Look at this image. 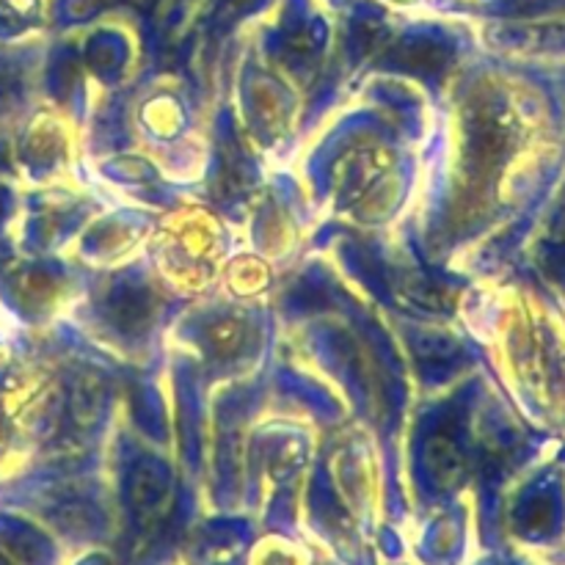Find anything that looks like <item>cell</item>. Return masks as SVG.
Masks as SVG:
<instances>
[{
	"label": "cell",
	"mask_w": 565,
	"mask_h": 565,
	"mask_svg": "<svg viewBox=\"0 0 565 565\" xmlns=\"http://www.w3.org/2000/svg\"><path fill=\"white\" fill-rule=\"evenodd\" d=\"M390 169V158H386L384 149H353L342 166L337 169V180H340L342 196L356 199L362 193H367V188L375 180L386 174Z\"/></svg>",
	"instance_id": "1"
},
{
	"label": "cell",
	"mask_w": 565,
	"mask_h": 565,
	"mask_svg": "<svg viewBox=\"0 0 565 565\" xmlns=\"http://www.w3.org/2000/svg\"><path fill=\"white\" fill-rule=\"evenodd\" d=\"M428 467L441 486H452L463 475L461 445L450 434H436L428 441Z\"/></svg>",
	"instance_id": "2"
},
{
	"label": "cell",
	"mask_w": 565,
	"mask_h": 565,
	"mask_svg": "<svg viewBox=\"0 0 565 565\" xmlns=\"http://www.w3.org/2000/svg\"><path fill=\"white\" fill-rule=\"evenodd\" d=\"M114 312L125 331L143 329V323L149 320V296L141 287H125V290L116 296Z\"/></svg>",
	"instance_id": "3"
},
{
	"label": "cell",
	"mask_w": 565,
	"mask_h": 565,
	"mask_svg": "<svg viewBox=\"0 0 565 565\" xmlns=\"http://www.w3.org/2000/svg\"><path fill=\"white\" fill-rule=\"evenodd\" d=\"M99 412H103V390L97 386V381L86 379L72 392V419L81 428H88V425L97 423Z\"/></svg>",
	"instance_id": "4"
},
{
	"label": "cell",
	"mask_w": 565,
	"mask_h": 565,
	"mask_svg": "<svg viewBox=\"0 0 565 565\" xmlns=\"http://www.w3.org/2000/svg\"><path fill=\"white\" fill-rule=\"evenodd\" d=\"M401 58L406 61L412 70H419V72H423V70L434 72V70H439V66L447 64V53L439 47V44H434V42L408 44V47L403 50Z\"/></svg>",
	"instance_id": "5"
},
{
	"label": "cell",
	"mask_w": 565,
	"mask_h": 565,
	"mask_svg": "<svg viewBox=\"0 0 565 565\" xmlns=\"http://www.w3.org/2000/svg\"><path fill=\"white\" fill-rule=\"evenodd\" d=\"M207 340L213 353L230 356V353H235L243 345V323H237V320H218V323L210 326Z\"/></svg>",
	"instance_id": "6"
},
{
	"label": "cell",
	"mask_w": 565,
	"mask_h": 565,
	"mask_svg": "<svg viewBox=\"0 0 565 565\" xmlns=\"http://www.w3.org/2000/svg\"><path fill=\"white\" fill-rule=\"evenodd\" d=\"M546 265L552 270H561V265H565V199L552 218L550 235H546Z\"/></svg>",
	"instance_id": "7"
},
{
	"label": "cell",
	"mask_w": 565,
	"mask_h": 565,
	"mask_svg": "<svg viewBox=\"0 0 565 565\" xmlns=\"http://www.w3.org/2000/svg\"><path fill=\"white\" fill-rule=\"evenodd\" d=\"M33 0H0V14L3 17H25L31 14Z\"/></svg>",
	"instance_id": "8"
},
{
	"label": "cell",
	"mask_w": 565,
	"mask_h": 565,
	"mask_svg": "<svg viewBox=\"0 0 565 565\" xmlns=\"http://www.w3.org/2000/svg\"><path fill=\"white\" fill-rule=\"evenodd\" d=\"M6 108H9V92H6L3 81H0V114H3Z\"/></svg>",
	"instance_id": "9"
}]
</instances>
